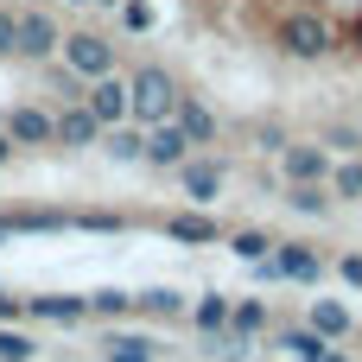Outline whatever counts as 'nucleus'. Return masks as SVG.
Wrapping results in <instances>:
<instances>
[{
  "instance_id": "1",
  "label": "nucleus",
  "mask_w": 362,
  "mask_h": 362,
  "mask_svg": "<svg viewBox=\"0 0 362 362\" xmlns=\"http://www.w3.org/2000/svg\"><path fill=\"white\" fill-rule=\"evenodd\" d=\"M216 6L261 19V38L280 57H299V64H318L331 51L362 57V0H216Z\"/></svg>"
},
{
  "instance_id": "2",
  "label": "nucleus",
  "mask_w": 362,
  "mask_h": 362,
  "mask_svg": "<svg viewBox=\"0 0 362 362\" xmlns=\"http://www.w3.org/2000/svg\"><path fill=\"white\" fill-rule=\"evenodd\" d=\"M134 102H140V115H165V108H172V83H165L159 70H146V76L134 83Z\"/></svg>"
},
{
  "instance_id": "3",
  "label": "nucleus",
  "mask_w": 362,
  "mask_h": 362,
  "mask_svg": "<svg viewBox=\"0 0 362 362\" xmlns=\"http://www.w3.org/2000/svg\"><path fill=\"white\" fill-rule=\"evenodd\" d=\"M280 350H293V356H305V362H318L331 344L325 337H305V331H280Z\"/></svg>"
},
{
  "instance_id": "4",
  "label": "nucleus",
  "mask_w": 362,
  "mask_h": 362,
  "mask_svg": "<svg viewBox=\"0 0 362 362\" xmlns=\"http://www.w3.org/2000/svg\"><path fill=\"white\" fill-rule=\"evenodd\" d=\"M108 362H153V344H140V337H108Z\"/></svg>"
},
{
  "instance_id": "5",
  "label": "nucleus",
  "mask_w": 362,
  "mask_h": 362,
  "mask_svg": "<svg viewBox=\"0 0 362 362\" xmlns=\"http://www.w3.org/2000/svg\"><path fill=\"white\" fill-rule=\"evenodd\" d=\"M274 274H293V280H312V274H318V261H312V255H299V248H286V255L274 261Z\"/></svg>"
},
{
  "instance_id": "6",
  "label": "nucleus",
  "mask_w": 362,
  "mask_h": 362,
  "mask_svg": "<svg viewBox=\"0 0 362 362\" xmlns=\"http://www.w3.org/2000/svg\"><path fill=\"white\" fill-rule=\"evenodd\" d=\"M32 337H19V331H0V362H32Z\"/></svg>"
},
{
  "instance_id": "7",
  "label": "nucleus",
  "mask_w": 362,
  "mask_h": 362,
  "mask_svg": "<svg viewBox=\"0 0 362 362\" xmlns=\"http://www.w3.org/2000/svg\"><path fill=\"white\" fill-rule=\"evenodd\" d=\"M70 57H76L83 70H108V51H102L95 38H76V45H70Z\"/></svg>"
},
{
  "instance_id": "8",
  "label": "nucleus",
  "mask_w": 362,
  "mask_h": 362,
  "mask_svg": "<svg viewBox=\"0 0 362 362\" xmlns=\"http://www.w3.org/2000/svg\"><path fill=\"white\" fill-rule=\"evenodd\" d=\"M146 153H153V159H165V165H172V159H178V153H185V127H165V134H159V140H153V146H146Z\"/></svg>"
},
{
  "instance_id": "9",
  "label": "nucleus",
  "mask_w": 362,
  "mask_h": 362,
  "mask_svg": "<svg viewBox=\"0 0 362 362\" xmlns=\"http://www.w3.org/2000/svg\"><path fill=\"white\" fill-rule=\"evenodd\" d=\"M32 312H38V318H76L83 299H32Z\"/></svg>"
},
{
  "instance_id": "10",
  "label": "nucleus",
  "mask_w": 362,
  "mask_h": 362,
  "mask_svg": "<svg viewBox=\"0 0 362 362\" xmlns=\"http://www.w3.org/2000/svg\"><path fill=\"white\" fill-rule=\"evenodd\" d=\"M312 325H318L325 337H344V331H350V318H344L337 305H318V312H312Z\"/></svg>"
},
{
  "instance_id": "11",
  "label": "nucleus",
  "mask_w": 362,
  "mask_h": 362,
  "mask_svg": "<svg viewBox=\"0 0 362 362\" xmlns=\"http://www.w3.org/2000/svg\"><path fill=\"white\" fill-rule=\"evenodd\" d=\"M121 108H127V95H121V89H95V121H115Z\"/></svg>"
},
{
  "instance_id": "12",
  "label": "nucleus",
  "mask_w": 362,
  "mask_h": 362,
  "mask_svg": "<svg viewBox=\"0 0 362 362\" xmlns=\"http://www.w3.org/2000/svg\"><path fill=\"white\" fill-rule=\"evenodd\" d=\"M89 134H95V115H70L64 121V140H89Z\"/></svg>"
},
{
  "instance_id": "13",
  "label": "nucleus",
  "mask_w": 362,
  "mask_h": 362,
  "mask_svg": "<svg viewBox=\"0 0 362 362\" xmlns=\"http://www.w3.org/2000/svg\"><path fill=\"white\" fill-rule=\"evenodd\" d=\"M197 318H204V331H216V325L229 318V305H223V299H204V305H197Z\"/></svg>"
},
{
  "instance_id": "14",
  "label": "nucleus",
  "mask_w": 362,
  "mask_h": 362,
  "mask_svg": "<svg viewBox=\"0 0 362 362\" xmlns=\"http://www.w3.org/2000/svg\"><path fill=\"white\" fill-rule=\"evenodd\" d=\"M13 134H19V140H45V121H38V115H19Z\"/></svg>"
},
{
  "instance_id": "15",
  "label": "nucleus",
  "mask_w": 362,
  "mask_h": 362,
  "mask_svg": "<svg viewBox=\"0 0 362 362\" xmlns=\"http://www.w3.org/2000/svg\"><path fill=\"white\" fill-rule=\"evenodd\" d=\"M178 235H185V242H204V235H210V223H197V216H185V223H178Z\"/></svg>"
},
{
  "instance_id": "16",
  "label": "nucleus",
  "mask_w": 362,
  "mask_h": 362,
  "mask_svg": "<svg viewBox=\"0 0 362 362\" xmlns=\"http://www.w3.org/2000/svg\"><path fill=\"white\" fill-rule=\"evenodd\" d=\"M337 191H344V197H356V191H362V172H344V178H337Z\"/></svg>"
},
{
  "instance_id": "17",
  "label": "nucleus",
  "mask_w": 362,
  "mask_h": 362,
  "mask_svg": "<svg viewBox=\"0 0 362 362\" xmlns=\"http://www.w3.org/2000/svg\"><path fill=\"white\" fill-rule=\"evenodd\" d=\"M344 274H350V280H356V286H362V261H344Z\"/></svg>"
},
{
  "instance_id": "18",
  "label": "nucleus",
  "mask_w": 362,
  "mask_h": 362,
  "mask_svg": "<svg viewBox=\"0 0 362 362\" xmlns=\"http://www.w3.org/2000/svg\"><path fill=\"white\" fill-rule=\"evenodd\" d=\"M318 362H344V356H331V350H325V356H318Z\"/></svg>"
},
{
  "instance_id": "19",
  "label": "nucleus",
  "mask_w": 362,
  "mask_h": 362,
  "mask_svg": "<svg viewBox=\"0 0 362 362\" xmlns=\"http://www.w3.org/2000/svg\"><path fill=\"white\" fill-rule=\"evenodd\" d=\"M0 153H6V146H0Z\"/></svg>"
}]
</instances>
